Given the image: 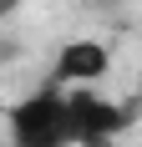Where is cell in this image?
I'll use <instances>...</instances> for the list:
<instances>
[{
    "instance_id": "1",
    "label": "cell",
    "mask_w": 142,
    "mask_h": 147,
    "mask_svg": "<svg viewBox=\"0 0 142 147\" xmlns=\"http://www.w3.org/2000/svg\"><path fill=\"white\" fill-rule=\"evenodd\" d=\"M10 127V147H76V127H71V96L66 86H41L20 96L5 112Z\"/></svg>"
},
{
    "instance_id": "2",
    "label": "cell",
    "mask_w": 142,
    "mask_h": 147,
    "mask_svg": "<svg viewBox=\"0 0 142 147\" xmlns=\"http://www.w3.org/2000/svg\"><path fill=\"white\" fill-rule=\"evenodd\" d=\"M71 96V127H76V147H112L117 137L127 132V122L137 107H117L107 102L101 91H86V86H66Z\"/></svg>"
},
{
    "instance_id": "3",
    "label": "cell",
    "mask_w": 142,
    "mask_h": 147,
    "mask_svg": "<svg viewBox=\"0 0 142 147\" xmlns=\"http://www.w3.org/2000/svg\"><path fill=\"white\" fill-rule=\"evenodd\" d=\"M107 66H112V56H107L101 41H66L56 51L51 81H56V86H91V81L107 76Z\"/></svg>"
},
{
    "instance_id": "4",
    "label": "cell",
    "mask_w": 142,
    "mask_h": 147,
    "mask_svg": "<svg viewBox=\"0 0 142 147\" xmlns=\"http://www.w3.org/2000/svg\"><path fill=\"white\" fill-rule=\"evenodd\" d=\"M10 61H20V41L0 36V66H10Z\"/></svg>"
},
{
    "instance_id": "5",
    "label": "cell",
    "mask_w": 142,
    "mask_h": 147,
    "mask_svg": "<svg viewBox=\"0 0 142 147\" xmlns=\"http://www.w3.org/2000/svg\"><path fill=\"white\" fill-rule=\"evenodd\" d=\"M15 5H20V0H0V20H5V15H10Z\"/></svg>"
}]
</instances>
